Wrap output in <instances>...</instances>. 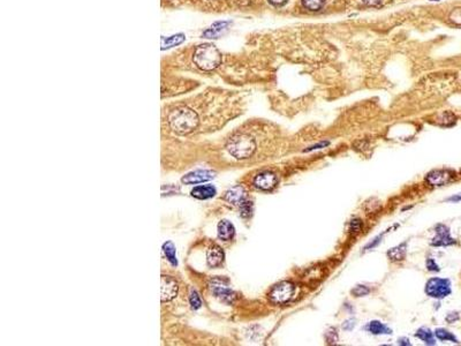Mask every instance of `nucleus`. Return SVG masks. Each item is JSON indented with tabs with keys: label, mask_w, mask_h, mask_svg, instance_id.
<instances>
[{
	"label": "nucleus",
	"mask_w": 461,
	"mask_h": 346,
	"mask_svg": "<svg viewBox=\"0 0 461 346\" xmlns=\"http://www.w3.org/2000/svg\"><path fill=\"white\" fill-rule=\"evenodd\" d=\"M194 63L198 68L209 72L220 65L221 55L218 48L212 44H203L195 50Z\"/></svg>",
	"instance_id": "obj_3"
},
{
	"label": "nucleus",
	"mask_w": 461,
	"mask_h": 346,
	"mask_svg": "<svg viewBox=\"0 0 461 346\" xmlns=\"http://www.w3.org/2000/svg\"><path fill=\"white\" fill-rule=\"evenodd\" d=\"M189 301H190V305H192V307H193L194 309L199 308V307H201V305H202L201 299H199L198 294H197L195 291H192V293H190Z\"/></svg>",
	"instance_id": "obj_25"
},
{
	"label": "nucleus",
	"mask_w": 461,
	"mask_h": 346,
	"mask_svg": "<svg viewBox=\"0 0 461 346\" xmlns=\"http://www.w3.org/2000/svg\"><path fill=\"white\" fill-rule=\"evenodd\" d=\"M415 336L420 338L422 341H424L425 344L428 345H435L436 344V339H435V334L431 332V330L428 329V328H421L418 331H416Z\"/></svg>",
	"instance_id": "obj_18"
},
{
	"label": "nucleus",
	"mask_w": 461,
	"mask_h": 346,
	"mask_svg": "<svg viewBox=\"0 0 461 346\" xmlns=\"http://www.w3.org/2000/svg\"><path fill=\"white\" fill-rule=\"evenodd\" d=\"M211 288H212V292H214L215 295L218 296L221 301H224V303H226V304H233L234 300H236V298H237L236 293H234L231 288L225 286L224 284L220 282L212 283Z\"/></svg>",
	"instance_id": "obj_9"
},
{
	"label": "nucleus",
	"mask_w": 461,
	"mask_h": 346,
	"mask_svg": "<svg viewBox=\"0 0 461 346\" xmlns=\"http://www.w3.org/2000/svg\"><path fill=\"white\" fill-rule=\"evenodd\" d=\"M330 144V142H321V143H317V144H315V145H313V147H310V148H308V149H305L304 150V153H307V152H313V150H318V149H322V148H325V147H327V145Z\"/></svg>",
	"instance_id": "obj_30"
},
{
	"label": "nucleus",
	"mask_w": 461,
	"mask_h": 346,
	"mask_svg": "<svg viewBox=\"0 0 461 346\" xmlns=\"http://www.w3.org/2000/svg\"><path fill=\"white\" fill-rule=\"evenodd\" d=\"M228 24V22H218V23H216V24H214L211 27L210 29H208V30H206L204 32V36L206 37H215L217 34H219L221 30L223 29H225L226 28V26Z\"/></svg>",
	"instance_id": "obj_21"
},
{
	"label": "nucleus",
	"mask_w": 461,
	"mask_h": 346,
	"mask_svg": "<svg viewBox=\"0 0 461 346\" xmlns=\"http://www.w3.org/2000/svg\"><path fill=\"white\" fill-rule=\"evenodd\" d=\"M295 293V286L292 282H280L272 287L269 298L276 305H284L291 301Z\"/></svg>",
	"instance_id": "obj_4"
},
{
	"label": "nucleus",
	"mask_w": 461,
	"mask_h": 346,
	"mask_svg": "<svg viewBox=\"0 0 461 346\" xmlns=\"http://www.w3.org/2000/svg\"><path fill=\"white\" fill-rule=\"evenodd\" d=\"M247 199L246 190L241 186H236V187L231 188L227 193H226V200L232 205L241 206Z\"/></svg>",
	"instance_id": "obj_12"
},
{
	"label": "nucleus",
	"mask_w": 461,
	"mask_h": 346,
	"mask_svg": "<svg viewBox=\"0 0 461 346\" xmlns=\"http://www.w3.org/2000/svg\"><path fill=\"white\" fill-rule=\"evenodd\" d=\"M163 250H164V253H165L167 260L170 261L173 265L178 264V262H176V256H175V247L172 242H170V241L166 242L165 245H164Z\"/></svg>",
	"instance_id": "obj_20"
},
{
	"label": "nucleus",
	"mask_w": 461,
	"mask_h": 346,
	"mask_svg": "<svg viewBox=\"0 0 461 346\" xmlns=\"http://www.w3.org/2000/svg\"><path fill=\"white\" fill-rule=\"evenodd\" d=\"M427 268L429 271H440L441 270L440 267H438V264L432 259L427 260Z\"/></svg>",
	"instance_id": "obj_29"
},
{
	"label": "nucleus",
	"mask_w": 461,
	"mask_h": 346,
	"mask_svg": "<svg viewBox=\"0 0 461 346\" xmlns=\"http://www.w3.org/2000/svg\"><path fill=\"white\" fill-rule=\"evenodd\" d=\"M459 320V314L458 313H450L446 316V321L449 323H453L455 321Z\"/></svg>",
	"instance_id": "obj_33"
},
{
	"label": "nucleus",
	"mask_w": 461,
	"mask_h": 346,
	"mask_svg": "<svg viewBox=\"0 0 461 346\" xmlns=\"http://www.w3.org/2000/svg\"><path fill=\"white\" fill-rule=\"evenodd\" d=\"M269 2L274 6H281V5H284V4L287 3V0H269Z\"/></svg>",
	"instance_id": "obj_35"
},
{
	"label": "nucleus",
	"mask_w": 461,
	"mask_h": 346,
	"mask_svg": "<svg viewBox=\"0 0 461 346\" xmlns=\"http://www.w3.org/2000/svg\"><path fill=\"white\" fill-rule=\"evenodd\" d=\"M398 344H400V345H409V340L407 339V338H401V339L398 340Z\"/></svg>",
	"instance_id": "obj_36"
},
{
	"label": "nucleus",
	"mask_w": 461,
	"mask_h": 346,
	"mask_svg": "<svg viewBox=\"0 0 461 346\" xmlns=\"http://www.w3.org/2000/svg\"><path fill=\"white\" fill-rule=\"evenodd\" d=\"M277 184H278L277 176L269 171L259 173L254 179V185L257 188L262 190H271L276 187Z\"/></svg>",
	"instance_id": "obj_7"
},
{
	"label": "nucleus",
	"mask_w": 461,
	"mask_h": 346,
	"mask_svg": "<svg viewBox=\"0 0 461 346\" xmlns=\"http://www.w3.org/2000/svg\"><path fill=\"white\" fill-rule=\"evenodd\" d=\"M431 2H437V0H431Z\"/></svg>",
	"instance_id": "obj_37"
},
{
	"label": "nucleus",
	"mask_w": 461,
	"mask_h": 346,
	"mask_svg": "<svg viewBox=\"0 0 461 346\" xmlns=\"http://www.w3.org/2000/svg\"><path fill=\"white\" fill-rule=\"evenodd\" d=\"M214 178V173L210 171H195L193 173L185 176L183 178V183L186 185H193V184H199L203 181L211 180Z\"/></svg>",
	"instance_id": "obj_11"
},
{
	"label": "nucleus",
	"mask_w": 461,
	"mask_h": 346,
	"mask_svg": "<svg viewBox=\"0 0 461 346\" xmlns=\"http://www.w3.org/2000/svg\"><path fill=\"white\" fill-rule=\"evenodd\" d=\"M168 125L178 134H188L198 125V118L195 111L187 106H178L168 113Z\"/></svg>",
	"instance_id": "obj_1"
},
{
	"label": "nucleus",
	"mask_w": 461,
	"mask_h": 346,
	"mask_svg": "<svg viewBox=\"0 0 461 346\" xmlns=\"http://www.w3.org/2000/svg\"><path fill=\"white\" fill-rule=\"evenodd\" d=\"M454 173L450 170H433L427 176V181L431 186H443L450 183Z\"/></svg>",
	"instance_id": "obj_8"
},
{
	"label": "nucleus",
	"mask_w": 461,
	"mask_h": 346,
	"mask_svg": "<svg viewBox=\"0 0 461 346\" xmlns=\"http://www.w3.org/2000/svg\"><path fill=\"white\" fill-rule=\"evenodd\" d=\"M215 194H216V188L212 187L211 185L198 186V187H195L192 190L193 196L196 199H201V200H206V199L215 196Z\"/></svg>",
	"instance_id": "obj_15"
},
{
	"label": "nucleus",
	"mask_w": 461,
	"mask_h": 346,
	"mask_svg": "<svg viewBox=\"0 0 461 346\" xmlns=\"http://www.w3.org/2000/svg\"><path fill=\"white\" fill-rule=\"evenodd\" d=\"M384 0H362V3L365 4L367 6H371V7H377L380 6L383 4Z\"/></svg>",
	"instance_id": "obj_31"
},
{
	"label": "nucleus",
	"mask_w": 461,
	"mask_h": 346,
	"mask_svg": "<svg viewBox=\"0 0 461 346\" xmlns=\"http://www.w3.org/2000/svg\"><path fill=\"white\" fill-rule=\"evenodd\" d=\"M324 0H302V5L308 11H320L323 7Z\"/></svg>",
	"instance_id": "obj_23"
},
{
	"label": "nucleus",
	"mask_w": 461,
	"mask_h": 346,
	"mask_svg": "<svg viewBox=\"0 0 461 346\" xmlns=\"http://www.w3.org/2000/svg\"><path fill=\"white\" fill-rule=\"evenodd\" d=\"M234 233H236V229H234V226L231 221L221 220L218 224V237L221 240H231L234 237Z\"/></svg>",
	"instance_id": "obj_13"
},
{
	"label": "nucleus",
	"mask_w": 461,
	"mask_h": 346,
	"mask_svg": "<svg viewBox=\"0 0 461 346\" xmlns=\"http://www.w3.org/2000/svg\"><path fill=\"white\" fill-rule=\"evenodd\" d=\"M380 239H382V237H378V238H376V239H374V241H372V242H370V243H369V245H368V246H367V247H366V248H365V250H366V251H369V250H372V248H374V247H376V246H377V245H378V243H379V242H380Z\"/></svg>",
	"instance_id": "obj_34"
},
{
	"label": "nucleus",
	"mask_w": 461,
	"mask_h": 346,
	"mask_svg": "<svg viewBox=\"0 0 461 346\" xmlns=\"http://www.w3.org/2000/svg\"><path fill=\"white\" fill-rule=\"evenodd\" d=\"M251 210H252V206H251V203L250 202H248V201H245L241 205V215L243 216V217H248L249 216L250 214H251Z\"/></svg>",
	"instance_id": "obj_28"
},
{
	"label": "nucleus",
	"mask_w": 461,
	"mask_h": 346,
	"mask_svg": "<svg viewBox=\"0 0 461 346\" xmlns=\"http://www.w3.org/2000/svg\"><path fill=\"white\" fill-rule=\"evenodd\" d=\"M361 228H362V223H361V220H360V219H358V218H354V219H352L351 224H349V231H351L352 233H357V232H360Z\"/></svg>",
	"instance_id": "obj_26"
},
{
	"label": "nucleus",
	"mask_w": 461,
	"mask_h": 346,
	"mask_svg": "<svg viewBox=\"0 0 461 346\" xmlns=\"http://www.w3.org/2000/svg\"><path fill=\"white\" fill-rule=\"evenodd\" d=\"M452 292L451 282L445 278H431L425 285V293L435 299H443L450 295Z\"/></svg>",
	"instance_id": "obj_5"
},
{
	"label": "nucleus",
	"mask_w": 461,
	"mask_h": 346,
	"mask_svg": "<svg viewBox=\"0 0 461 346\" xmlns=\"http://www.w3.org/2000/svg\"><path fill=\"white\" fill-rule=\"evenodd\" d=\"M352 293L355 296H362L369 293V288L366 287L365 285H357L354 290L352 291Z\"/></svg>",
	"instance_id": "obj_27"
},
{
	"label": "nucleus",
	"mask_w": 461,
	"mask_h": 346,
	"mask_svg": "<svg viewBox=\"0 0 461 346\" xmlns=\"http://www.w3.org/2000/svg\"><path fill=\"white\" fill-rule=\"evenodd\" d=\"M433 334H435V336L437 337L438 339L440 340H442V341H452V343H459V339L456 338V337L452 334V332H450L449 330H446V329H443V328H441V329H437L435 332H433Z\"/></svg>",
	"instance_id": "obj_19"
},
{
	"label": "nucleus",
	"mask_w": 461,
	"mask_h": 346,
	"mask_svg": "<svg viewBox=\"0 0 461 346\" xmlns=\"http://www.w3.org/2000/svg\"><path fill=\"white\" fill-rule=\"evenodd\" d=\"M184 39H185L184 35H176V36H171V37H168L166 39L163 38L162 39V46H163V48L175 46V45H178V44H180L181 42H183Z\"/></svg>",
	"instance_id": "obj_22"
},
{
	"label": "nucleus",
	"mask_w": 461,
	"mask_h": 346,
	"mask_svg": "<svg viewBox=\"0 0 461 346\" xmlns=\"http://www.w3.org/2000/svg\"><path fill=\"white\" fill-rule=\"evenodd\" d=\"M450 20L453 22V23L461 26V7L454 8V10L450 13Z\"/></svg>",
	"instance_id": "obj_24"
},
{
	"label": "nucleus",
	"mask_w": 461,
	"mask_h": 346,
	"mask_svg": "<svg viewBox=\"0 0 461 346\" xmlns=\"http://www.w3.org/2000/svg\"><path fill=\"white\" fill-rule=\"evenodd\" d=\"M226 147L233 157L237 159H247L254 155L256 142L254 137L246 133H238L231 137Z\"/></svg>",
	"instance_id": "obj_2"
},
{
	"label": "nucleus",
	"mask_w": 461,
	"mask_h": 346,
	"mask_svg": "<svg viewBox=\"0 0 461 346\" xmlns=\"http://www.w3.org/2000/svg\"><path fill=\"white\" fill-rule=\"evenodd\" d=\"M367 329L369 330V332H371V334H374V335H389V334H391V330H390L387 326L383 325V323L379 322V321H371V322H369V325H368Z\"/></svg>",
	"instance_id": "obj_17"
},
{
	"label": "nucleus",
	"mask_w": 461,
	"mask_h": 346,
	"mask_svg": "<svg viewBox=\"0 0 461 346\" xmlns=\"http://www.w3.org/2000/svg\"><path fill=\"white\" fill-rule=\"evenodd\" d=\"M406 254H407V243L406 242H402L399 246L393 247L388 252L389 259H391L392 261H401L405 259Z\"/></svg>",
	"instance_id": "obj_16"
},
{
	"label": "nucleus",
	"mask_w": 461,
	"mask_h": 346,
	"mask_svg": "<svg viewBox=\"0 0 461 346\" xmlns=\"http://www.w3.org/2000/svg\"><path fill=\"white\" fill-rule=\"evenodd\" d=\"M178 291V286H176L175 281L170 277L163 276L162 277V301H170L174 298Z\"/></svg>",
	"instance_id": "obj_10"
},
{
	"label": "nucleus",
	"mask_w": 461,
	"mask_h": 346,
	"mask_svg": "<svg viewBox=\"0 0 461 346\" xmlns=\"http://www.w3.org/2000/svg\"><path fill=\"white\" fill-rule=\"evenodd\" d=\"M224 261V252L219 246H214L208 251V263L210 267H218Z\"/></svg>",
	"instance_id": "obj_14"
},
{
	"label": "nucleus",
	"mask_w": 461,
	"mask_h": 346,
	"mask_svg": "<svg viewBox=\"0 0 461 346\" xmlns=\"http://www.w3.org/2000/svg\"><path fill=\"white\" fill-rule=\"evenodd\" d=\"M455 243V240L451 237L450 229L444 224H438L436 226V236L431 240V246L446 247Z\"/></svg>",
	"instance_id": "obj_6"
},
{
	"label": "nucleus",
	"mask_w": 461,
	"mask_h": 346,
	"mask_svg": "<svg viewBox=\"0 0 461 346\" xmlns=\"http://www.w3.org/2000/svg\"><path fill=\"white\" fill-rule=\"evenodd\" d=\"M446 201L447 202H452V203H459V202H461V193L452 195V196L446 199Z\"/></svg>",
	"instance_id": "obj_32"
}]
</instances>
